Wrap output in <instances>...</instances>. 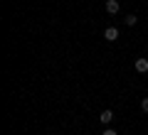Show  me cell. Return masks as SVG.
Wrapping results in <instances>:
<instances>
[{"mask_svg":"<svg viewBox=\"0 0 148 135\" xmlns=\"http://www.w3.org/2000/svg\"><path fill=\"white\" fill-rule=\"evenodd\" d=\"M123 22H126L128 27H133V25L138 22V17H136V15H126V20H123Z\"/></svg>","mask_w":148,"mask_h":135,"instance_id":"obj_5","label":"cell"},{"mask_svg":"<svg viewBox=\"0 0 148 135\" xmlns=\"http://www.w3.org/2000/svg\"><path fill=\"white\" fill-rule=\"evenodd\" d=\"M141 111H143V113H148V98L141 101Z\"/></svg>","mask_w":148,"mask_h":135,"instance_id":"obj_6","label":"cell"},{"mask_svg":"<svg viewBox=\"0 0 148 135\" xmlns=\"http://www.w3.org/2000/svg\"><path fill=\"white\" fill-rule=\"evenodd\" d=\"M99 120L104 125H111V120H114V111L111 108H106V111H101V115H99Z\"/></svg>","mask_w":148,"mask_h":135,"instance_id":"obj_4","label":"cell"},{"mask_svg":"<svg viewBox=\"0 0 148 135\" xmlns=\"http://www.w3.org/2000/svg\"><path fill=\"white\" fill-rule=\"evenodd\" d=\"M119 10H121V3L119 0H106V12L109 15H116Z\"/></svg>","mask_w":148,"mask_h":135,"instance_id":"obj_3","label":"cell"},{"mask_svg":"<svg viewBox=\"0 0 148 135\" xmlns=\"http://www.w3.org/2000/svg\"><path fill=\"white\" fill-rule=\"evenodd\" d=\"M133 69H136L138 74H146V71H148V59H146V57H138L136 62H133Z\"/></svg>","mask_w":148,"mask_h":135,"instance_id":"obj_1","label":"cell"},{"mask_svg":"<svg viewBox=\"0 0 148 135\" xmlns=\"http://www.w3.org/2000/svg\"><path fill=\"white\" fill-rule=\"evenodd\" d=\"M104 39L116 42L119 39V27H106V30H104Z\"/></svg>","mask_w":148,"mask_h":135,"instance_id":"obj_2","label":"cell"},{"mask_svg":"<svg viewBox=\"0 0 148 135\" xmlns=\"http://www.w3.org/2000/svg\"><path fill=\"white\" fill-rule=\"evenodd\" d=\"M101 135H116V130H111V128H109V130H104Z\"/></svg>","mask_w":148,"mask_h":135,"instance_id":"obj_7","label":"cell"}]
</instances>
